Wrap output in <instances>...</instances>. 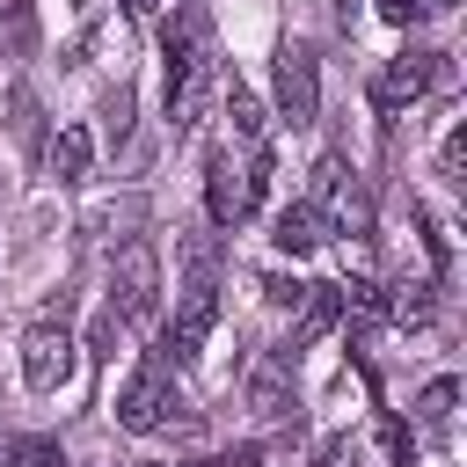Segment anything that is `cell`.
I'll list each match as a JSON object with an SVG mask.
<instances>
[{
	"label": "cell",
	"instance_id": "f1b7e54d",
	"mask_svg": "<svg viewBox=\"0 0 467 467\" xmlns=\"http://www.w3.org/2000/svg\"><path fill=\"white\" fill-rule=\"evenodd\" d=\"M0 467H7V438H0Z\"/></svg>",
	"mask_w": 467,
	"mask_h": 467
},
{
	"label": "cell",
	"instance_id": "4316f807",
	"mask_svg": "<svg viewBox=\"0 0 467 467\" xmlns=\"http://www.w3.org/2000/svg\"><path fill=\"white\" fill-rule=\"evenodd\" d=\"M219 467H263V452H255V445H234V452H226Z\"/></svg>",
	"mask_w": 467,
	"mask_h": 467
},
{
	"label": "cell",
	"instance_id": "8fae6325",
	"mask_svg": "<svg viewBox=\"0 0 467 467\" xmlns=\"http://www.w3.org/2000/svg\"><path fill=\"white\" fill-rule=\"evenodd\" d=\"M204 212H212V226H241V168H234V153L204 161Z\"/></svg>",
	"mask_w": 467,
	"mask_h": 467
},
{
	"label": "cell",
	"instance_id": "603a6c76",
	"mask_svg": "<svg viewBox=\"0 0 467 467\" xmlns=\"http://www.w3.org/2000/svg\"><path fill=\"white\" fill-rule=\"evenodd\" d=\"M438 168H445V182H467L460 168H467V131H445V146H438Z\"/></svg>",
	"mask_w": 467,
	"mask_h": 467
},
{
	"label": "cell",
	"instance_id": "2e32d148",
	"mask_svg": "<svg viewBox=\"0 0 467 467\" xmlns=\"http://www.w3.org/2000/svg\"><path fill=\"white\" fill-rule=\"evenodd\" d=\"M452 401H460V379H431V387L416 394V416H423L431 431H445V423H452Z\"/></svg>",
	"mask_w": 467,
	"mask_h": 467
},
{
	"label": "cell",
	"instance_id": "83f0119b",
	"mask_svg": "<svg viewBox=\"0 0 467 467\" xmlns=\"http://www.w3.org/2000/svg\"><path fill=\"white\" fill-rule=\"evenodd\" d=\"M124 7H131V15H139V22H146V15H153V7H161V0H124Z\"/></svg>",
	"mask_w": 467,
	"mask_h": 467
},
{
	"label": "cell",
	"instance_id": "ffe728a7",
	"mask_svg": "<svg viewBox=\"0 0 467 467\" xmlns=\"http://www.w3.org/2000/svg\"><path fill=\"white\" fill-rule=\"evenodd\" d=\"M452 0H379V15L394 22V29H416V22H431V15H445Z\"/></svg>",
	"mask_w": 467,
	"mask_h": 467
},
{
	"label": "cell",
	"instance_id": "6da1fadb",
	"mask_svg": "<svg viewBox=\"0 0 467 467\" xmlns=\"http://www.w3.org/2000/svg\"><path fill=\"white\" fill-rule=\"evenodd\" d=\"M109 306H117V321H153L161 314V255H153V241H124L117 248V263H109Z\"/></svg>",
	"mask_w": 467,
	"mask_h": 467
},
{
	"label": "cell",
	"instance_id": "7402d4cb",
	"mask_svg": "<svg viewBox=\"0 0 467 467\" xmlns=\"http://www.w3.org/2000/svg\"><path fill=\"white\" fill-rule=\"evenodd\" d=\"M117 328H124V321H117V306H102V314L88 321V350H95V358H109V350H117Z\"/></svg>",
	"mask_w": 467,
	"mask_h": 467
},
{
	"label": "cell",
	"instance_id": "e0dca14e",
	"mask_svg": "<svg viewBox=\"0 0 467 467\" xmlns=\"http://www.w3.org/2000/svg\"><path fill=\"white\" fill-rule=\"evenodd\" d=\"M270 175H277V168H270V146H255V161L241 168V219H248V212L270 197Z\"/></svg>",
	"mask_w": 467,
	"mask_h": 467
},
{
	"label": "cell",
	"instance_id": "d4e9b609",
	"mask_svg": "<svg viewBox=\"0 0 467 467\" xmlns=\"http://www.w3.org/2000/svg\"><path fill=\"white\" fill-rule=\"evenodd\" d=\"M263 299H270V306H299L306 285H299V277H263Z\"/></svg>",
	"mask_w": 467,
	"mask_h": 467
},
{
	"label": "cell",
	"instance_id": "cb8c5ba5",
	"mask_svg": "<svg viewBox=\"0 0 467 467\" xmlns=\"http://www.w3.org/2000/svg\"><path fill=\"white\" fill-rule=\"evenodd\" d=\"M314 467H358V445L336 431V438H321V452H314Z\"/></svg>",
	"mask_w": 467,
	"mask_h": 467
},
{
	"label": "cell",
	"instance_id": "7a4b0ae2",
	"mask_svg": "<svg viewBox=\"0 0 467 467\" xmlns=\"http://www.w3.org/2000/svg\"><path fill=\"white\" fill-rule=\"evenodd\" d=\"M438 73H445V51L409 44L401 58H387V66L372 73V109H409V102H423V95L438 88Z\"/></svg>",
	"mask_w": 467,
	"mask_h": 467
},
{
	"label": "cell",
	"instance_id": "ac0fdd59",
	"mask_svg": "<svg viewBox=\"0 0 467 467\" xmlns=\"http://www.w3.org/2000/svg\"><path fill=\"white\" fill-rule=\"evenodd\" d=\"M431 306H438V299H431V285H401V292L387 299V314H394L401 328H423V321H431Z\"/></svg>",
	"mask_w": 467,
	"mask_h": 467
},
{
	"label": "cell",
	"instance_id": "30bf717a",
	"mask_svg": "<svg viewBox=\"0 0 467 467\" xmlns=\"http://www.w3.org/2000/svg\"><path fill=\"white\" fill-rule=\"evenodd\" d=\"M212 80H219V66H212V58H204V66H190V73H168V124H175V131H190V124L204 117Z\"/></svg>",
	"mask_w": 467,
	"mask_h": 467
},
{
	"label": "cell",
	"instance_id": "5bb4252c",
	"mask_svg": "<svg viewBox=\"0 0 467 467\" xmlns=\"http://www.w3.org/2000/svg\"><path fill=\"white\" fill-rule=\"evenodd\" d=\"M88 153H95V139H88L80 124H66V131L51 139V153H44V161H51V175H58V182H80V175H88Z\"/></svg>",
	"mask_w": 467,
	"mask_h": 467
},
{
	"label": "cell",
	"instance_id": "4fadbf2b",
	"mask_svg": "<svg viewBox=\"0 0 467 467\" xmlns=\"http://www.w3.org/2000/svg\"><path fill=\"white\" fill-rule=\"evenodd\" d=\"M343 314V299H336V285H306V299H299V328H292V343L285 350H299V343H314L328 321Z\"/></svg>",
	"mask_w": 467,
	"mask_h": 467
},
{
	"label": "cell",
	"instance_id": "44dd1931",
	"mask_svg": "<svg viewBox=\"0 0 467 467\" xmlns=\"http://www.w3.org/2000/svg\"><path fill=\"white\" fill-rule=\"evenodd\" d=\"M29 36H36V15H29V0H7V22H0V44H7V51H29Z\"/></svg>",
	"mask_w": 467,
	"mask_h": 467
},
{
	"label": "cell",
	"instance_id": "9a60e30c",
	"mask_svg": "<svg viewBox=\"0 0 467 467\" xmlns=\"http://www.w3.org/2000/svg\"><path fill=\"white\" fill-rule=\"evenodd\" d=\"M219 102H226V124H234L241 139H255V146H263V124H270V117H263V102H255L241 80H219Z\"/></svg>",
	"mask_w": 467,
	"mask_h": 467
},
{
	"label": "cell",
	"instance_id": "484cf974",
	"mask_svg": "<svg viewBox=\"0 0 467 467\" xmlns=\"http://www.w3.org/2000/svg\"><path fill=\"white\" fill-rule=\"evenodd\" d=\"M379 438H387V452H394V467H409V460H416V438H409V423H387Z\"/></svg>",
	"mask_w": 467,
	"mask_h": 467
},
{
	"label": "cell",
	"instance_id": "d6986e66",
	"mask_svg": "<svg viewBox=\"0 0 467 467\" xmlns=\"http://www.w3.org/2000/svg\"><path fill=\"white\" fill-rule=\"evenodd\" d=\"M7 467H66L58 438H7Z\"/></svg>",
	"mask_w": 467,
	"mask_h": 467
},
{
	"label": "cell",
	"instance_id": "7c38bea8",
	"mask_svg": "<svg viewBox=\"0 0 467 467\" xmlns=\"http://www.w3.org/2000/svg\"><path fill=\"white\" fill-rule=\"evenodd\" d=\"M270 241H277L285 255H314V248L328 241V219H321V204H285V212L270 219Z\"/></svg>",
	"mask_w": 467,
	"mask_h": 467
},
{
	"label": "cell",
	"instance_id": "277c9868",
	"mask_svg": "<svg viewBox=\"0 0 467 467\" xmlns=\"http://www.w3.org/2000/svg\"><path fill=\"white\" fill-rule=\"evenodd\" d=\"M212 321H219V285H182V306H175V321L161 328V365H190L197 350H204V336H212Z\"/></svg>",
	"mask_w": 467,
	"mask_h": 467
},
{
	"label": "cell",
	"instance_id": "9c48e42d",
	"mask_svg": "<svg viewBox=\"0 0 467 467\" xmlns=\"http://www.w3.org/2000/svg\"><path fill=\"white\" fill-rule=\"evenodd\" d=\"M161 58H168V73H190V66L212 58V15H204L197 0H182L175 22L161 29Z\"/></svg>",
	"mask_w": 467,
	"mask_h": 467
},
{
	"label": "cell",
	"instance_id": "ba28073f",
	"mask_svg": "<svg viewBox=\"0 0 467 467\" xmlns=\"http://www.w3.org/2000/svg\"><path fill=\"white\" fill-rule=\"evenodd\" d=\"M248 409L263 423H299V394H292V350H270L248 372Z\"/></svg>",
	"mask_w": 467,
	"mask_h": 467
},
{
	"label": "cell",
	"instance_id": "3957f363",
	"mask_svg": "<svg viewBox=\"0 0 467 467\" xmlns=\"http://www.w3.org/2000/svg\"><path fill=\"white\" fill-rule=\"evenodd\" d=\"M73 365H80V343H73L66 321H36V328L22 336V379H29L36 394H58V387L73 379Z\"/></svg>",
	"mask_w": 467,
	"mask_h": 467
},
{
	"label": "cell",
	"instance_id": "52a82bcc",
	"mask_svg": "<svg viewBox=\"0 0 467 467\" xmlns=\"http://www.w3.org/2000/svg\"><path fill=\"white\" fill-rule=\"evenodd\" d=\"M277 109L292 124H314V109H321V66H314L306 44H285L277 51Z\"/></svg>",
	"mask_w": 467,
	"mask_h": 467
},
{
	"label": "cell",
	"instance_id": "8992f818",
	"mask_svg": "<svg viewBox=\"0 0 467 467\" xmlns=\"http://www.w3.org/2000/svg\"><path fill=\"white\" fill-rule=\"evenodd\" d=\"M314 197L328 204V219H336V234H350V241H372V197L343 175V161L336 153H321L314 161Z\"/></svg>",
	"mask_w": 467,
	"mask_h": 467
},
{
	"label": "cell",
	"instance_id": "5b68a950",
	"mask_svg": "<svg viewBox=\"0 0 467 467\" xmlns=\"http://www.w3.org/2000/svg\"><path fill=\"white\" fill-rule=\"evenodd\" d=\"M168 372H175V365L146 358V365L124 379V394H117V423H124V431H161V423H168V409H182Z\"/></svg>",
	"mask_w": 467,
	"mask_h": 467
}]
</instances>
